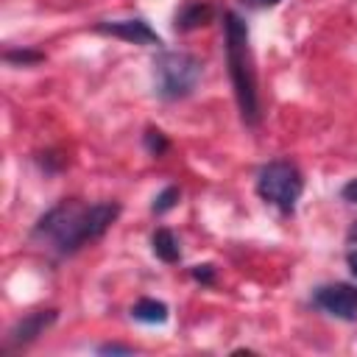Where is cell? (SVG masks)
I'll list each match as a JSON object with an SVG mask.
<instances>
[{
  "label": "cell",
  "instance_id": "d6986e66",
  "mask_svg": "<svg viewBox=\"0 0 357 357\" xmlns=\"http://www.w3.org/2000/svg\"><path fill=\"white\" fill-rule=\"evenodd\" d=\"M349 240H351V243L357 240V220H354V223H351V229H349Z\"/></svg>",
  "mask_w": 357,
  "mask_h": 357
},
{
  "label": "cell",
  "instance_id": "2e32d148",
  "mask_svg": "<svg viewBox=\"0 0 357 357\" xmlns=\"http://www.w3.org/2000/svg\"><path fill=\"white\" fill-rule=\"evenodd\" d=\"M340 198H343V201H349V204H357V178H351V181H346V184H343Z\"/></svg>",
  "mask_w": 357,
  "mask_h": 357
},
{
  "label": "cell",
  "instance_id": "ac0fdd59",
  "mask_svg": "<svg viewBox=\"0 0 357 357\" xmlns=\"http://www.w3.org/2000/svg\"><path fill=\"white\" fill-rule=\"evenodd\" d=\"M346 262H349V271L357 276V251H349L346 254Z\"/></svg>",
  "mask_w": 357,
  "mask_h": 357
},
{
  "label": "cell",
  "instance_id": "5b68a950",
  "mask_svg": "<svg viewBox=\"0 0 357 357\" xmlns=\"http://www.w3.org/2000/svg\"><path fill=\"white\" fill-rule=\"evenodd\" d=\"M312 301L324 312H329L335 318H343V321H354L357 318V287L354 284H346V282L321 284L312 293Z\"/></svg>",
  "mask_w": 357,
  "mask_h": 357
},
{
  "label": "cell",
  "instance_id": "8fae6325",
  "mask_svg": "<svg viewBox=\"0 0 357 357\" xmlns=\"http://www.w3.org/2000/svg\"><path fill=\"white\" fill-rule=\"evenodd\" d=\"M178 198H181V190H178L176 184H170V187H165V190L153 198V206H151V209H153L156 215H165L167 209H173V206L178 204Z\"/></svg>",
  "mask_w": 357,
  "mask_h": 357
},
{
  "label": "cell",
  "instance_id": "5bb4252c",
  "mask_svg": "<svg viewBox=\"0 0 357 357\" xmlns=\"http://www.w3.org/2000/svg\"><path fill=\"white\" fill-rule=\"evenodd\" d=\"M192 279L195 282H201V284H212L215 282V265H209V262H204V265H192Z\"/></svg>",
  "mask_w": 357,
  "mask_h": 357
},
{
  "label": "cell",
  "instance_id": "7c38bea8",
  "mask_svg": "<svg viewBox=\"0 0 357 357\" xmlns=\"http://www.w3.org/2000/svg\"><path fill=\"white\" fill-rule=\"evenodd\" d=\"M142 142H145V148H148V153H151V156H162V153H165V151L170 148L167 137H165V134H162L159 128H153V126H151V128L145 131Z\"/></svg>",
  "mask_w": 357,
  "mask_h": 357
},
{
  "label": "cell",
  "instance_id": "6da1fadb",
  "mask_svg": "<svg viewBox=\"0 0 357 357\" xmlns=\"http://www.w3.org/2000/svg\"><path fill=\"white\" fill-rule=\"evenodd\" d=\"M117 215H120V204H114V201H103V204H92V206H86L75 198L61 201L36 220L33 237L50 243V248L64 257V254L78 251L84 243L106 234V229L117 220Z\"/></svg>",
  "mask_w": 357,
  "mask_h": 357
},
{
  "label": "cell",
  "instance_id": "7a4b0ae2",
  "mask_svg": "<svg viewBox=\"0 0 357 357\" xmlns=\"http://www.w3.org/2000/svg\"><path fill=\"white\" fill-rule=\"evenodd\" d=\"M223 31H226V61H229V75L234 86V98L243 114L245 126L259 123V98H257V73L251 61V47H248V28L240 14L226 11L223 14Z\"/></svg>",
  "mask_w": 357,
  "mask_h": 357
},
{
  "label": "cell",
  "instance_id": "277c9868",
  "mask_svg": "<svg viewBox=\"0 0 357 357\" xmlns=\"http://www.w3.org/2000/svg\"><path fill=\"white\" fill-rule=\"evenodd\" d=\"M304 178L301 170L290 159H273L268 162L257 176V192L262 201L276 206L279 212H293L296 201L301 198Z\"/></svg>",
  "mask_w": 357,
  "mask_h": 357
},
{
  "label": "cell",
  "instance_id": "9a60e30c",
  "mask_svg": "<svg viewBox=\"0 0 357 357\" xmlns=\"http://www.w3.org/2000/svg\"><path fill=\"white\" fill-rule=\"evenodd\" d=\"M134 346H126V343H103L98 346V354H131Z\"/></svg>",
  "mask_w": 357,
  "mask_h": 357
},
{
  "label": "cell",
  "instance_id": "3957f363",
  "mask_svg": "<svg viewBox=\"0 0 357 357\" xmlns=\"http://www.w3.org/2000/svg\"><path fill=\"white\" fill-rule=\"evenodd\" d=\"M201 61L187 50H162L153 59L156 95L165 100H181L195 92L201 81Z\"/></svg>",
  "mask_w": 357,
  "mask_h": 357
},
{
  "label": "cell",
  "instance_id": "4fadbf2b",
  "mask_svg": "<svg viewBox=\"0 0 357 357\" xmlns=\"http://www.w3.org/2000/svg\"><path fill=\"white\" fill-rule=\"evenodd\" d=\"M3 59L8 64H36L45 59V53H39V50H6Z\"/></svg>",
  "mask_w": 357,
  "mask_h": 357
},
{
  "label": "cell",
  "instance_id": "ba28073f",
  "mask_svg": "<svg viewBox=\"0 0 357 357\" xmlns=\"http://www.w3.org/2000/svg\"><path fill=\"white\" fill-rule=\"evenodd\" d=\"M215 8L209 0H184L181 8L176 11V20H173V28L176 31H195L201 25H206L212 20Z\"/></svg>",
  "mask_w": 357,
  "mask_h": 357
},
{
  "label": "cell",
  "instance_id": "52a82bcc",
  "mask_svg": "<svg viewBox=\"0 0 357 357\" xmlns=\"http://www.w3.org/2000/svg\"><path fill=\"white\" fill-rule=\"evenodd\" d=\"M95 31H98V33H106V36H114V39H123V42H131V45H162L159 33H156L142 17H131V20H106V22H98Z\"/></svg>",
  "mask_w": 357,
  "mask_h": 357
},
{
  "label": "cell",
  "instance_id": "8992f818",
  "mask_svg": "<svg viewBox=\"0 0 357 357\" xmlns=\"http://www.w3.org/2000/svg\"><path fill=\"white\" fill-rule=\"evenodd\" d=\"M56 318H59L56 310H33V312L22 315V318L8 329V335H6V351H11V349H25V346L33 343Z\"/></svg>",
  "mask_w": 357,
  "mask_h": 357
},
{
  "label": "cell",
  "instance_id": "e0dca14e",
  "mask_svg": "<svg viewBox=\"0 0 357 357\" xmlns=\"http://www.w3.org/2000/svg\"><path fill=\"white\" fill-rule=\"evenodd\" d=\"M245 6H251V8H268V6H276V3H282V0H243Z\"/></svg>",
  "mask_w": 357,
  "mask_h": 357
},
{
  "label": "cell",
  "instance_id": "30bf717a",
  "mask_svg": "<svg viewBox=\"0 0 357 357\" xmlns=\"http://www.w3.org/2000/svg\"><path fill=\"white\" fill-rule=\"evenodd\" d=\"M131 318L142 321V324H165L167 321V304L156 301V298H139L131 307Z\"/></svg>",
  "mask_w": 357,
  "mask_h": 357
},
{
  "label": "cell",
  "instance_id": "9c48e42d",
  "mask_svg": "<svg viewBox=\"0 0 357 357\" xmlns=\"http://www.w3.org/2000/svg\"><path fill=\"white\" fill-rule=\"evenodd\" d=\"M151 245H153V254L162 259V262H178L181 257V248H178V240L170 229H156L153 237H151Z\"/></svg>",
  "mask_w": 357,
  "mask_h": 357
}]
</instances>
